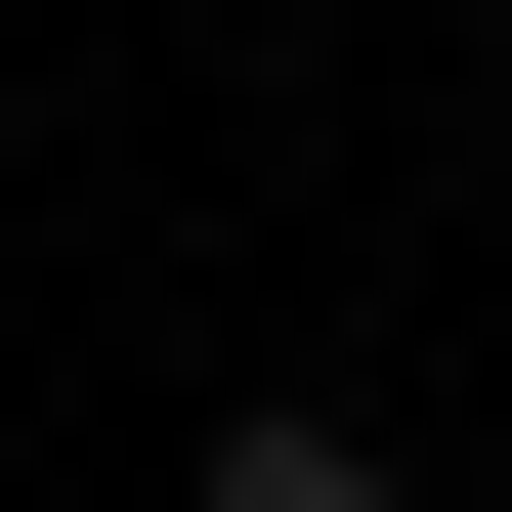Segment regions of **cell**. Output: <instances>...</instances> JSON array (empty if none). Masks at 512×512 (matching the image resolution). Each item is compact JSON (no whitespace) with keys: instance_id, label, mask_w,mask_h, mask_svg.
Listing matches in <instances>:
<instances>
[{"instance_id":"6da1fadb","label":"cell","mask_w":512,"mask_h":512,"mask_svg":"<svg viewBox=\"0 0 512 512\" xmlns=\"http://www.w3.org/2000/svg\"><path fill=\"white\" fill-rule=\"evenodd\" d=\"M214 512H384V427H214Z\"/></svg>"}]
</instances>
